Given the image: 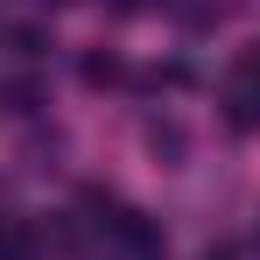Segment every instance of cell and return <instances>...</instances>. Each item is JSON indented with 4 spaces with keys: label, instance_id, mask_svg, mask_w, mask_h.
<instances>
[{
    "label": "cell",
    "instance_id": "obj_2",
    "mask_svg": "<svg viewBox=\"0 0 260 260\" xmlns=\"http://www.w3.org/2000/svg\"><path fill=\"white\" fill-rule=\"evenodd\" d=\"M148 155H155L162 169H176V162L190 155V134H183V120H169V113H155V120H148Z\"/></svg>",
    "mask_w": 260,
    "mask_h": 260
},
{
    "label": "cell",
    "instance_id": "obj_7",
    "mask_svg": "<svg viewBox=\"0 0 260 260\" xmlns=\"http://www.w3.org/2000/svg\"><path fill=\"white\" fill-rule=\"evenodd\" d=\"M36 106H43V91L28 85V78H21V85H7V113H36Z\"/></svg>",
    "mask_w": 260,
    "mask_h": 260
},
{
    "label": "cell",
    "instance_id": "obj_1",
    "mask_svg": "<svg viewBox=\"0 0 260 260\" xmlns=\"http://www.w3.org/2000/svg\"><path fill=\"white\" fill-rule=\"evenodd\" d=\"M106 232H113V239H120V246H127L134 260H162V232L148 225V211H127V204H120Z\"/></svg>",
    "mask_w": 260,
    "mask_h": 260
},
{
    "label": "cell",
    "instance_id": "obj_3",
    "mask_svg": "<svg viewBox=\"0 0 260 260\" xmlns=\"http://www.w3.org/2000/svg\"><path fill=\"white\" fill-rule=\"evenodd\" d=\"M225 120H232L239 134H253L260 127V91L253 85H232V91H225Z\"/></svg>",
    "mask_w": 260,
    "mask_h": 260
},
{
    "label": "cell",
    "instance_id": "obj_5",
    "mask_svg": "<svg viewBox=\"0 0 260 260\" xmlns=\"http://www.w3.org/2000/svg\"><path fill=\"white\" fill-rule=\"evenodd\" d=\"M0 260H36V232L21 218H0Z\"/></svg>",
    "mask_w": 260,
    "mask_h": 260
},
{
    "label": "cell",
    "instance_id": "obj_8",
    "mask_svg": "<svg viewBox=\"0 0 260 260\" xmlns=\"http://www.w3.org/2000/svg\"><path fill=\"white\" fill-rule=\"evenodd\" d=\"M7 43L21 49V56H43V49H49V36H43V28H14V36H7Z\"/></svg>",
    "mask_w": 260,
    "mask_h": 260
},
{
    "label": "cell",
    "instance_id": "obj_4",
    "mask_svg": "<svg viewBox=\"0 0 260 260\" xmlns=\"http://www.w3.org/2000/svg\"><path fill=\"white\" fill-rule=\"evenodd\" d=\"M85 85H91V91H106V85H127V63H120L113 49H91V56H85Z\"/></svg>",
    "mask_w": 260,
    "mask_h": 260
},
{
    "label": "cell",
    "instance_id": "obj_6",
    "mask_svg": "<svg viewBox=\"0 0 260 260\" xmlns=\"http://www.w3.org/2000/svg\"><path fill=\"white\" fill-rule=\"evenodd\" d=\"M232 85H253V91H260V43H246V49H239V63H232Z\"/></svg>",
    "mask_w": 260,
    "mask_h": 260
}]
</instances>
